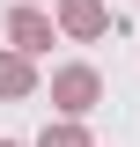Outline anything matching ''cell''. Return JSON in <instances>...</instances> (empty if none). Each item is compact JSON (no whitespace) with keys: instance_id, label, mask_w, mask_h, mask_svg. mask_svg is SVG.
<instances>
[{"instance_id":"cell-1","label":"cell","mask_w":140,"mask_h":147,"mask_svg":"<svg viewBox=\"0 0 140 147\" xmlns=\"http://www.w3.org/2000/svg\"><path fill=\"white\" fill-rule=\"evenodd\" d=\"M59 96H67V110H81V103H88V74H67V81H59Z\"/></svg>"},{"instance_id":"cell-2","label":"cell","mask_w":140,"mask_h":147,"mask_svg":"<svg viewBox=\"0 0 140 147\" xmlns=\"http://www.w3.org/2000/svg\"><path fill=\"white\" fill-rule=\"evenodd\" d=\"M67 22H74V30H96L103 15H96V0H74V7H67Z\"/></svg>"},{"instance_id":"cell-3","label":"cell","mask_w":140,"mask_h":147,"mask_svg":"<svg viewBox=\"0 0 140 147\" xmlns=\"http://www.w3.org/2000/svg\"><path fill=\"white\" fill-rule=\"evenodd\" d=\"M44 147H81V140H74V132H59V140H44Z\"/></svg>"}]
</instances>
